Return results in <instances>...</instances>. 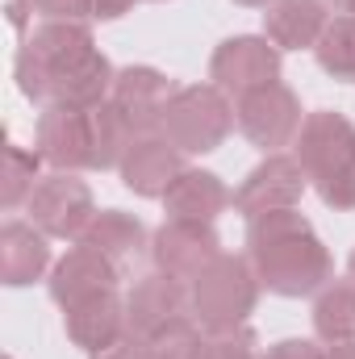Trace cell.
<instances>
[{
  "label": "cell",
  "instance_id": "1",
  "mask_svg": "<svg viewBox=\"0 0 355 359\" xmlns=\"http://www.w3.org/2000/svg\"><path fill=\"white\" fill-rule=\"evenodd\" d=\"M247 259L276 297H309L326 288L335 271L326 243L297 209H272L247 222Z\"/></svg>",
  "mask_w": 355,
  "mask_h": 359
},
{
  "label": "cell",
  "instance_id": "2",
  "mask_svg": "<svg viewBox=\"0 0 355 359\" xmlns=\"http://www.w3.org/2000/svg\"><path fill=\"white\" fill-rule=\"evenodd\" d=\"M297 163L305 168L309 184L318 188L322 205L351 213L355 209V126L335 113V109H318L305 113L301 134L293 142Z\"/></svg>",
  "mask_w": 355,
  "mask_h": 359
},
{
  "label": "cell",
  "instance_id": "3",
  "mask_svg": "<svg viewBox=\"0 0 355 359\" xmlns=\"http://www.w3.org/2000/svg\"><path fill=\"white\" fill-rule=\"evenodd\" d=\"M88 50H96V42L84 21H42L38 29H29L13 59V76H17L21 96L34 104H46L51 80L63 67H72L76 59H84Z\"/></svg>",
  "mask_w": 355,
  "mask_h": 359
},
{
  "label": "cell",
  "instance_id": "4",
  "mask_svg": "<svg viewBox=\"0 0 355 359\" xmlns=\"http://www.w3.org/2000/svg\"><path fill=\"white\" fill-rule=\"evenodd\" d=\"M188 288H192V318L205 330H226V326H243L255 313V301H260L264 284H260L247 255H226L222 251Z\"/></svg>",
  "mask_w": 355,
  "mask_h": 359
},
{
  "label": "cell",
  "instance_id": "5",
  "mask_svg": "<svg viewBox=\"0 0 355 359\" xmlns=\"http://www.w3.org/2000/svg\"><path fill=\"white\" fill-rule=\"evenodd\" d=\"M234 104L217 84H188L176 88L168 100V117H163V134L172 138V147L184 155H209L217 151L230 130H234Z\"/></svg>",
  "mask_w": 355,
  "mask_h": 359
},
{
  "label": "cell",
  "instance_id": "6",
  "mask_svg": "<svg viewBox=\"0 0 355 359\" xmlns=\"http://www.w3.org/2000/svg\"><path fill=\"white\" fill-rule=\"evenodd\" d=\"M234 121L247 134L251 147H260L264 155H280L284 147L297 142L301 134V100L288 84H264V88L247 92L234 100Z\"/></svg>",
  "mask_w": 355,
  "mask_h": 359
},
{
  "label": "cell",
  "instance_id": "7",
  "mask_svg": "<svg viewBox=\"0 0 355 359\" xmlns=\"http://www.w3.org/2000/svg\"><path fill=\"white\" fill-rule=\"evenodd\" d=\"M29 222L46 234V238H76L88 230V222L96 217L92 205V188L80 180V172H51L38 180L34 196L25 201Z\"/></svg>",
  "mask_w": 355,
  "mask_h": 359
},
{
  "label": "cell",
  "instance_id": "8",
  "mask_svg": "<svg viewBox=\"0 0 355 359\" xmlns=\"http://www.w3.org/2000/svg\"><path fill=\"white\" fill-rule=\"evenodd\" d=\"M209 80L234 100L264 88V84H276L280 80V46L260 34L226 38L209 59Z\"/></svg>",
  "mask_w": 355,
  "mask_h": 359
},
{
  "label": "cell",
  "instance_id": "9",
  "mask_svg": "<svg viewBox=\"0 0 355 359\" xmlns=\"http://www.w3.org/2000/svg\"><path fill=\"white\" fill-rule=\"evenodd\" d=\"M222 255V238L213 230V222H163L151 234V259L155 271H168L176 280H196L201 271L209 268Z\"/></svg>",
  "mask_w": 355,
  "mask_h": 359
},
{
  "label": "cell",
  "instance_id": "10",
  "mask_svg": "<svg viewBox=\"0 0 355 359\" xmlns=\"http://www.w3.org/2000/svg\"><path fill=\"white\" fill-rule=\"evenodd\" d=\"M309 188V176L305 168L297 163V155H267L260 168H251L247 180L239 184L234 192V209L251 222L260 213H272V209H297L301 196Z\"/></svg>",
  "mask_w": 355,
  "mask_h": 359
},
{
  "label": "cell",
  "instance_id": "11",
  "mask_svg": "<svg viewBox=\"0 0 355 359\" xmlns=\"http://www.w3.org/2000/svg\"><path fill=\"white\" fill-rule=\"evenodd\" d=\"M55 172H92V109L46 104L38 117V147Z\"/></svg>",
  "mask_w": 355,
  "mask_h": 359
},
{
  "label": "cell",
  "instance_id": "12",
  "mask_svg": "<svg viewBox=\"0 0 355 359\" xmlns=\"http://www.w3.org/2000/svg\"><path fill=\"white\" fill-rule=\"evenodd\" d=\"M126 318H130V330L155 339L159 330H168L180 318H192V288L188 280H176L168 271H151L142 276L130 297H126Z\"/></svg>",
  "mask_w": 355,
  "mask_h": 359
},
{
  "label": "cell",
  "instance_id": "13",
  "mask_svg": "<svg viewBox=\"0 0 355 359\" xmlns=\"http://www.w3.org/2000/svg\"><path fill=\"white\" fill-rule=\"evenodd\" d=\"M184 172V151L172 147L168 134H138L117 168L121 184L134 192V196H147V201H163L168 188L176 184V176Z\"/></svg>",
  "mask_w": 355,
  "mask_h": 359
},
{
  "label": "cell",
  "instance_id": "14",
  "mask_svg": "<svg viewBox=\"0 0 355 359\" xmlns=\"http://www.w3.org/2000/svg\"><path fill=\"white\" fill-rule=\"evenodd\" d=\"M172 96L176 92H172L163 72H155V67H121L117 80H113L109 100L126 113L134 134H163V117H168Z\"/></svg>",
  "mask_w": 355,
  "mask_h": 359
},
{
  "label": "cell",
  "instance_id": "15",
  "mask_svg": "<svg viewBox=\"0 0 355 359\" xmlns=\"http://www.w3.org/2000/svg\"><path fill=\"white\" fill-rule=\"evenodd\" d=\"M63 330L67 339L80 347V351H100L109 347L113 339H121L130 330V318H126V301L117 297V288H105V292H92L84 301L67 305L63 309Z\"/></svg>",
  "mask_w": 355,
  "mask_h": 359
},
{
  "label": "cell",
  "instance_id": "16",
  "mask_svg": "<svg viewBox=\"0 0 355 359\" xmlns=\"http://www.w3.org/2000/svg\"><path fill=\"white\" fill-rule=\"evenodd\" d=\"M121 280V268L113 259H105L100 251H92L84 243H76L51 271V297L67 309L76 301H84L92 292H105V288H117Z\"/></svg>",
  "mask_w": 355,
  "mask_h": 359
},
{
  "label": "cell",
  "instance_id": "17",
  "mask_svg": "<svg viewBox=\"0 0 355 359\" xmlns=\"http://www.w3.org/2000/svg\"><path fill=\"white\" fill-rule=\"evenodd\" d=\"M330 25L326 0H272L264 13V38L280 50H314Z\"/></svg>",
  "mask_w": 355,
  "mask_h": 359
},
{
  "label": "cell",
  "instance_id": "18",
  "mask_svg": "<svg viewBox=\"0 0 355 359\" xmlns=\"http://www.w3.org/2000/svg\"><path fill=\"white\" fill-rule=\"evenodd\" d=\"M113 63L100 55V50H88L84 59H76L72 67H63L55 80H51V92H46V104H72V109H96L113 96ZM42 104V109H46Z\"/></svg>",
  "mask_w": 355,
  "mask_h": 359
},
{
  "label": "cell",
  "instance_id": "19",
  "mask_svg": "<svg viewBox=\"0 0 355 359\" xmlns=\"http://www.w3.org/2000/svg\"><path fill=\"white\" fill-rule=\"evenodd\" d=\"M51 268V238L34 222H8L0 230V280L8 288H25Z\"/></svg>",
  "mask_w": 355,
  "mask_h": 359
},
{
  "label": "cell",
  "instance_id": "20",
  "mask_svg": "<svg viewBox=\"0 0 355 359\" xmlns=\"http://www.w3.org/2000/svg\"><path fill=\"white\" fill-rule=\"evenodd\" d=\"M226 205H230V192H226L222 176L201 172V168H184L163 196V213L172 222H217V213H226Z\"/></svg>",
  "mask_w": 355,
  "mask_h": 359
},
{
  "label": "cell",
  "instance_id": "21",
  "mask_svg": "<svg viewBox=\"0 0 355 359\" xmlns=\"http://www.w3.org/2000/svg\"><path fill=\"white\" fill-rule=\"evenodd\" d=\"M80 243L100 251L105 259H113L117 268H126L130 259L142 255L147 247V226L134 217V213H121V209H96V217L88 222V230L80 234Z\"/></svg>",
  "mask_w": 355,
  "mask_h": 359
},
{
  "label": "cell",
  "instance_id": "22",
  "mask_svg": "<svg viewBox=\"0 0 355 359\" xmlns=\"http://www.w3.org/2000/svg\"><path fill=\"white\" fill-rule=\"evenodd\" d=\"M309 318L322 343H355V280H330L318 288Z\"/></svg>",
  "mask_w": 355,
  "mask_h": 359
},
{
  "label": "cell",
  "instance_id": "23",
  "mask_svg": "<svg viewBox=\"0 0 355 359\" xmlns=\"http://www.w3.org/2000/svg\"><path fill=\"white\" fill-rule=\"evenodd\" d=\"M134 138H138L134 126L113 100L96 104L92 109V172H117Z\"/></svg>",
  "mask_w": 355,
  "mask_h": 359
},
{
  "label": "cell",
  "instance_id": "24",
  "mask_svg": "<svg viewBox=\"0 0 355 359\" xmlns=\"http://www.w3.org/2000/svg\"><path fill=\"white\" fill-rule=\"evenodd\" d=\"M318 67L335 80H355V17H330V25L322 29L318 46Z\"/></svg>",
  "mask_w": 355,
  "mask_h": 359
},
{
  "label": "cell",
  "instance_id": "25",
  "mask_svg": "<svg viewBox=\"0 0 355 359\" xmlns=\"http://www.w3.org/2000/svg\"><path fill=\"white\" fill-rule=\"evenodd\" d=\"M46 159L38 155V151H25V147H17V142H8V151H4V184H0V205L4 209H17L21 201H29L34 196V188H38V168H42Z\"/></svg>",
  "mask_w": 355,
  "mask_h": 359
},
{
  "label": "cell",
  "instance_id": "26",
  "mask_svg": "<svg viewBox=\"0 0 355 359\" xmlns=\"http://www.w3.org/2000/svg\"><path fill=\"white\" fill-rule=\"evenodd\" d=\"M151 359H205V339L196 318H180L151 339Z\"/></svg>",
  "mask_w": 355,
  "mask_h": 359
},
{
  "label": "cell",
  "instance_id": "27",
  "mask_svg": "<svg viewBox=\"0 0 355 359\" xmlns=\"http://www.w3.org/2000/svg\"><path fill=\"white\" fill-rule=\"evenodd\" d=\"M205 359H260V339H255V330L247 322L226 326V330H209Z\"/></svg>",
  "mask_w": 355,
  "mask_h": 359
},
{
  "label": "cell",
  "instance_id": "28",
  "mask_svg": "<svg viewBox=\"0 0 355 359\" xmlns=\"http://www.w3.org/2000/svg\"><path fill=\"white\" fill-rule=\"evenodd\" d=\"M88 359H151V339L138 334V330H126L121 339H113L109 347L92 351Z\"/></svg>",
  "mask_w": 355,
  "mask_h": 359
},
{
  "label": "cell",
  "instance_id": "29",
  "mask_svg": "<svg viewBox=\"0 0 355 359\" xmlns=\"http://www.w3.org/2000/svg\"><path fill=\"white\" fill-rule=\"evenodd\" d=\"M264 359H326V351L314 339H280V343L267 347Z\"/></svg>",
  "mask_w": 355,
  "mask_h": 359
},
{
  "label": "cell",
  "instance_id": "30",
  "mask_svg": "<svg viewBox=\"0 0 355 359\" xmlns=\"http://www.w3.org/2000/svg\"><path fill=\"white\" fill-rule=\"evenodd\" d=\"M138 0H92V21H117L134 8Z\"/></svg>",
  "mask_w": 355,
  "mask_h": 359
},
{
  "label": "cell",
  "instance_id": "31",
  "mask_svg": "<svg viewBox=\"0 0 355 359\" xmlns=\"http://www.w3.org/2000/svg\"><path fill=\"white\" fill-rule=\"evenodd\" d=\"M29 13H38V8H34V0H8V25H13V29H21V34H25Z\"/></svg>",
  "mask_w": 355,
  "mask_h": 359
},
{
  "label": "cell",
  "instance_id": "32",
  "mask_svg": "<svg viewBox=\"0 0 355 359\" xmlns=\"http://www.w3.org/2000/svg\"><path fill=\"white\" fill-rule=\"evenodd\" d=\"M326 359H355V343H330Z\"/></svg>",
  "mask_w": 355,
  "mask_h": 359
},
{
  "label": "cell",
  "instance_id": "33",
  "mask_svg": "<svg viewBox=\"0 0 355 359\" xmlns=\"http://www.w3.org/2000/svg\"><path fill=\"white\" fill-rule=\"evenodd\" d=\"M234 4H243V8H267L272 0H234Z\"/></svg>",
  "mask_w": 355,
  "mask_h": 359
},
{
  "label": "cell",
  "instance_id": "34",
  "mask_svg": "<svg viewBox=\"0 0 355 359\" xmlns=\"http://www.w3.org/2000/svg\"><path fill=\"white\" fill-rule=\"evenodd\" d=\"M343 13H347V17H355V0H347V8H343Z\"/></svg>",
  "mask_w": 355,
  "mask_h": 359
},
{
  "label": "cell",
  "instance_id": "35",
  "mask_svg": "<svg viewBox=\"0 0 355 359\" xmlns=\"http://www.w3.org/2000/svg\"><path fill=\"white\" fill-rule=\"evenodd\" d=\"M330 4H339V8H347V0H330Z\"/></svg>",
  "mask_w": 355,
  "mask_h": 359
},
{
  "label": "cell",
  "instance_id": "36",
  "mask_svg": "<svg viewBox=\"0 0 355 359\" xmlns=\"http://www.w3.org/2000/svg\"><path fill=\"white\" fill-rule=\"evenodd\" d=\"M351 280H355V251H351Z\"/></svg>",
  "mask_w": 355,
  "mask_h": 359
},
{
  "label": "cell",
  "instance_id": "37",
  "mask_svg": "<svg viewBox=\"0 0 355 359\" xmlns=\"http://www.w3.org/2000/svg\"><path fill=\"white\" fill-rule=\"evenodd\" d=\"M8 359H13V355H8Z\"/></svg>",
  "mask_w": 355,
  "mask_h": 359
}]
</instances>
